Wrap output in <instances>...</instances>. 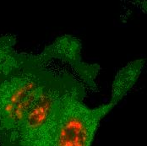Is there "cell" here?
<instances>
[{
  "mask_svg": "<svg viewBox=\"0 0 147 146\" xmlns=\"http://www.w3.org/2000/svg\"><path fill=\"white\" fill-rule=\"evenodd\" d=\"M51 71L23 119L20 146H54L65 108L71 100H85L90 84L72 66L55 58Z\"/></svg>",
  "mask_w": 147,
  "mask_h": 146,
  "instance_id": "6da1fadb",
  "label": "cell"
},
{
  "mask_svg": "<svg viewBox=\"0 0 147 146\" xmlns=\"http://www.w3.org/2000/svg\"><path fill=\"white\" fill-rule=\"evenodd\" d=\"M145 67L143 59H135L128 63L116 73L111 89V102L116 106L131 90Z\"/></svg>",
  "mask_w": 147,
  "mask_h": 146,
  "instance_id": "277c9868",
  "label": "cell"
},
{
  "mask_svg": "<svg viewBox=\"0 0 147 146\" xmlns=\"http://www.w3.org/2000/svg\"><path fill=\"white\" fill-rule=\"evenodd\" d=\"M113 108L111 102L90 107L83 99L71 100L63 112L54 146H91L101 122Z\"/></svg>",
  "mask_w": 147,
  "mask_h": 146,
  "instance_id": "3957f363",
  "label": "cell"
},
{
  "mask_svg": "<svg viewBox=\"0 0 147 146\" xmlns=\"http://www.w3.org/2000/svg\"><path fill=\"white\" fill-rule=\"evenodd\" d=\"M17 38L13 34L0 36V81L21 63L25 52L16 49Z\"/></svg>",
  "mask_w": 147,
  "mask_h": 146,
  "instance_id": "5b68a950",
  "label": "cell"
},
{
  "mask_svg": "<svg viewBox=\"0 0 147 146\" xmlns=\"http://www.w3.org/2000/svg\"><path fill=\"white\" fill-rule=\"evenodd\" d=\"M52 66L53 60L43 50L25 52L21 63L0 81V146H20L23 119Z\"/></svg>",
  "mask_w": 147,
  "mask_h": 146,
  "instance_id": "7a4b0ae2",
  "label": "cell"
}]
</instances>
